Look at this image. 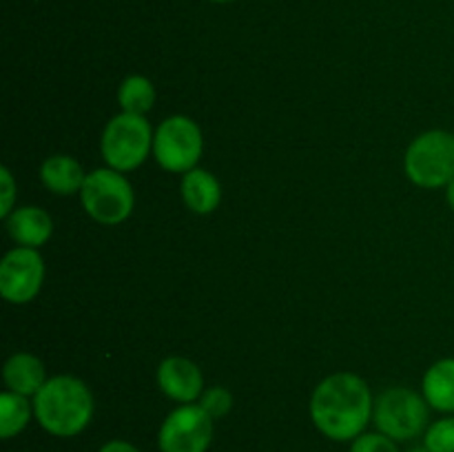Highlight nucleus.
Here are the masks:
<instances>
[{
  "label": "nucleus",
  "instance_id": "obj_1",
  "mask_svg": "<svg viewBox=\"0 0 454 452\" xmlns=\"http://www.w3.org/2000/svg\"><path fill=\"white\" fill-rule=\"evenodd\" d=\"M372 412L371 388L353 372L326 377L310 397V419L333 441H355L371 424Z\"/></svg>",
  "mask_w": 454,
  "mask_h": 452
},
{
  "label": "nucleus",
  "instance_id": "obj_2",
  "mask_svg": "<svg viewBox=\"0 0 454 452\" xmlns=\"http://www.w3.org/2000/svg\"><path fill=\"white\" fill-rule=\"evenodd\" d=\"M34 415L43 430L53 437H75L91 424V390L78 377H51L34 394Z\"/></svg>",
  "mask_w": 454,
  "mask_h": 452
},
{
  "label": "nucleus",
  "instance_id": "obj_3",
  "mask_svg": "<svg viewBox=\"0 0 454 452\" xmlns=\"http://www.w3.org/2000/svg\"><path fill=\"white\" fill-rule=\"evenodd\" d=\"M406 175L424 189H439L454 180V133L426 131L408 146Z\"/></svg>",
  "mask_w": 454,
  "mask_h": 452
},
{
  "label": "nucleus",
  "instance_id": "obj_4",
  "mask_svg": "<svg viewBox=\"0 0 454 452\" xmlns=\"http://www.w3.org/2000/svg\"><path fill=\"white\" fill-rule=\"evenodd\" d=\"M153 149V133L145 115L120 113L105 127L100 140V151L109 168L115 171H133L146 160Z\"/></svg>",
  "mask_w": 454,
  "mask_h": 452
},
{
  "label": "nucleus",
  "instance_id": "obj_5",
  "mask_svg": "<svg viewBox=\"0 0 454 452\" xmlns=\"http://www.w3.org/2000/svg\"><path fill=\"white\" fill-rule=\"evenodd\" d=\"M428 401L411 388H390L375 401L372 419L380 433L395 441H411L428 428Z\"/></svg>",
  "mask_w": 454,
  "mask_h": 452
},
{
  "label": "nucleus",
  "instance_id": "obj_6",
  "mask_svg": "<svg viewBox=\"0 0 454 452\" xmlns=\"http://www.w3.org/2000/svg\"><path fill=\"white\" fill-rule=\"evenodd\" d=\"M82 207L89 215L105 226L122 224L133 211V189L127 177L115 168H96L84 180Z\"/></svg>",
  "mask_w": 454,
  "mask_h": 452
},
{
  "label": "nucleus",
  "instance_id": "obj_7",
  "mask_svg": "<svg viewBox=\"0 0 454 452\" xmlns=\"http://www.w3.org/2000/svg\"><path fill=\"white\" fill-rule=\"evenodd\" d=\"M202 131L186 115H171L153 133V155L171 173H189L202 155Z\"/></svg>",
  "mask_w": 454,
  "mask_h": 452
},
{
  "label": "nucleus",
  "instance_id": "obj_8",
  "mask_svg": "<svg viewBox=\"0 0 454 452\" xmlns=\"http://www.w3.org/2000/svg\"><path fill=\"white\" fill-rule=\"evenodd\" d=\"M213 421L200 403H182L160 425V452H207L213 443Z\"/></svg>",
  "mask_w": 454,
  "mask_h": 452
},
{
  "label": "nucleus",
  "instance_id": "obj_9",
  "mask_svg": "<svg viewBox=\"0 0 454 452\" xmlns=\"http://www.w3.org/2000/svg\"><path fill=\"white\" fill-rule=\"evenodd\" d=\"M44 261L35 248L18 246L0 261V292L12 304H27L40 292Z\"/></svg>",
  "mask_w": 454,
  "mask_h": 452
},
{
  "label": "nucleus",
  "instance_id": "obj_10",
  "mask_svg": "<svg viewBox=\"0 0 454 452\" xmlns=\"http://www.w3.org/2000/svg\"><path fill=\"white\" fill-rule=\"evenodd\" d=\"M158 386L173 401L193 403L202 397L204 377L191 359L167 357L158 368Z\"/></svg>",
  "mask_w": 454,
  "mask_h": 452
},
{
  "label": "nucleus",
  "instance_id": "obj_11",
  "mask_svg": "<svg viewBox=\"0 0 454 452\" xmlns=\"http://www.w3.org/2000/svg\"><path fill=\"white\" fill-rule=\"evenodd\" d=\"M4 222H7V230L13 242L27 248L43 246L53 233L51 217L38 207L16 208V211L9 213V217H4Z\"/></svg>",
  "mask_w": 454,
  "mask_h": 452
},
{
  "label": "nucleus",
  "instance_id": "obj_12",
  "mask_svg": "<svg viewBox=\"0 0 454 452\" xmlns=\"http://www.w3.org/2000/svg\"><path fill=\"white\" fill-rule=\"evenodd\" d=\"M3 377L12 393L25 394V397L38 394V390L47 384L43 362L29 353L12 355L3 368Z\"/></svg>",
  "mask_w": 454,
  "mask_h": 452
},
{
  "label": "nucleus",
  "instance_id": "obj_13",
  "mask_svg": "<svg viewBox=\"0 0 454 452\" xmlns=\"http://www.w3.org/2000/svg\"><path fill=\"white\" fill-rule=\"evenodd\" d=\"M182 198L191 211L198 213V215H207L220 207V182L213 177V173L204 171V168H191L182 177Z\"/></svg>",
  "mask_w": 454,
  "mask_h": 452
},
{
  "label": "nucleus",
  "instance_id": "obj_14",
  "mask_svg": "<svg viewBox=\"0 0 454 452\" xmlns=\"http://www.w3.org/2000/svg\"><path fill=\"white\" fill-rule=\"evenodd\" d=\"M40 180L51 193L71 195L82 191L87 175H84L78 160L69 158V155H51L43 162Z\"/></svg>",
  "mask_w": 454,
  "mask_h": 452
},
{
  "label": "nucleus",
  "instance_id": "obj_15",
  "mask_svg": "<svg viewBox=\"0 0 454 452\" xmlns=\"http://www.w3.org/2000/svg\"><path fill=\"white\" fill-rule=\"evenodd\" d=\"M424 397L439 412H454V359H439L424 375Z\"/></svg>",
  "mask_w": 454,
  "mask_h": 452
},
{
  "label": "nucleus",
  "instance_id": "obj_16",
  "mask_svg": "<svg viewBox=\"0 0 454 452\" xmlns=\"http://www.w3.org/2000/svg\"><path fill=\"white\" fill-rule=\"evenodd\" d=\"M34 415V403L25 394L4 390L0 394V437L13 439L29 425Z\"/></svg>",
  "mask_w": 454,
  "mask_h": 452
},
{
  "label": "nucleus",
  "instance_id": "obj_17",
  "mask_svg": "<svg viewBox=\"0 0 454 452\" xmlns=\"http://www.w3.org/2000/svg\"><path fill=\"white\" fill-rule=\"evenodd\" d=\"M118 102L124 113L145 115L155 105V89L145 75H129L118 89Z\"/></svg>",
  "mask_w": 454,
  "mask_h": 452
},
{
  "label": "nucleus",
  "instance_id": "obj_18",
  "mask_svg": "<svg viewBox=\"0 0 454 452\" xmlns=\"http://www.w3.org/2000/svg\"><path fill=\"white\" fill-rule=\"evenodd\" d=\"M424 446L430 452H454V417L433 421L424 433Z\"/></svg>",
  "mask_w": 454,
  "mask_h": 452
},
{
  "label": "nucleus",
  "instance_id": "obj_19",
  "mask_svg": "<svg viewBox=\"0 0 454 452\" xmlns=\"http://www.w3.org/2000/svg\"><path fill=\"white\" fill-rule=\"evenodd\" d=\"M348 452H399L397 441L386 437L384 433H364L355 441H350Z\"/></svg>",
  "mask_w": 454,
  "mask_h": 452
},
{
  "label": "nucleus",
  "instance_id": "obj_20",
  "mask_svg": "<svg viewBox=\"0 0 454 452\" xmlns=\"http://www.w3.org/2000/svg\"><path fill=\"white\" fill-rule=\"evenodd\" d=\"M200 406H202L213 419H220V417H224L226 412L231 410V406H233V397H231L229 390L222 388V386H213V388H208L207 393L200 397Z\"/></svg>",
  "mask_w": 454,
  "mask_h": 452
},
{
  "label": "nucleus",
  "instance_id": "obj_21",
  "mask_svg": "<svg viewBox=\"0 0 454 452\" xmlns=\"http://www.w3.org/2000/svg\"><path fill=\"white\" fill-rule=\"evenodd\" d=\"M0 180H3V207H0V215L9 217L13 208V195H16V184H13L12 171L7 167L0 168Z\"/></svg>",
  "mask_w": 454,
  "mask_h": 452
},
{
  "label": "nucleus",
  "instance_id": "obj_22",
  "mask_svg": "<svg viewBox=\"0 0 454 452\" xmlns=\"http://www.w3.org/2000/svg\"><path fill=\"white\" fill-rule=\"evenodd\" d=\"M98 452H140V450H137L133 443L124 441V439H114V441H106Z\"/></svg>",
  "mask_w": 454,
  "mask_h": 452
},
{
  "label": "nucleus",
  "instance_id": "obj_23",
  "mask_svg": "<svg viewBox=\"0 0 454 452\" xmlns=\"http://www.w3.org/2000/svg\"><path fill=\"white\" fill-rule=\"evenodd\" d=\"M446 198H448V204H450V208L454 211V180L446 186Z\"/></svg>",
  "mask_w": 454,
  "mask_h": 452
},
{
  "label": "nucleus",
  "instance_id": "obj_24",
  "mask_svg": "<svg viewBox=\"0 0 454 452\" xmlns=\"http://www.w3.org/2000/svg\"><path fill=\"white\" fill-rule=\"evenodd\" d=\"M408 452H430V450L426 446H419V448H412V450H408Z\"/></svg>",
  "mask_w": 454,
  "mask_h": 452
},
{
  "label": "nucleus",
  "instance_id": "obj_25",
  "mask_svg": "<svg viewBox=\"0 0 454 452\" xmlns=\"http://www.w3.org/2000/svg\"><path fill=\"white\" fill-rule=\"evenodd\" d=\"M211 3H233V0H211Z\"/></svg>",
  "mask_w": 454,
  "mask_h": 452
}]
</instances>
